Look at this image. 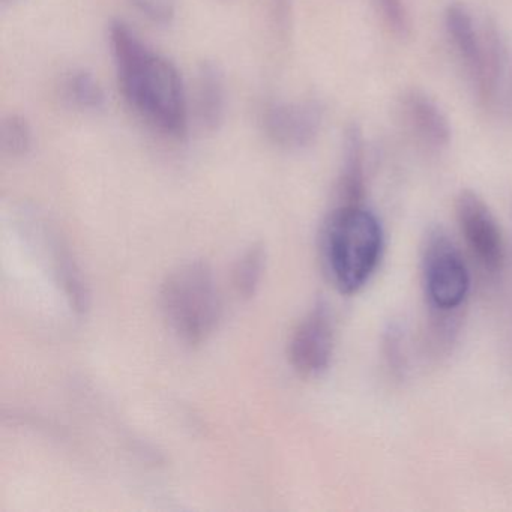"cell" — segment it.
<instances>
[{
    "instance_id": "cell-1",
    "label": "cell",
    "mask_w": 512,
    "mask_h": 512,
    "mask_svg": "<svg viewBox=\"0 0 512 512\" xmlns=\"http://www.w3.org/2000/svg\"><path fill=\"white\" fill-rule=\"evenodd\" d=\"M107 40L119 89L131 109L163 136H187L190 110L178 67L122 20L110 23Z\"/></svg>"
},
{
    "instance_id": "cell-2",
    "label": "cell",
    "mask_w": 512,
    "mask_h": 512,
    "mask_svg": "<svg viewBox=\"0 0 512 512\" xmlns=\"http://www.w3.org/2000/svg\"><path fill=\"white\" fill-rule=\"evenodd\" d=\"M385 250L379 218L361 203H340L323 224L320 256L338 292L353 295L370 283Z\"/></svg>"
},
{
    "instance_id": "cell-3",
    "label": "cell",
    "mask_w": 512,
    "mask_h": 512,
    "mask_svg": "<svg viewBox=\"0 0 512 512\" xmlns=\"http://www.w3.org/2000/svg\"><path fill=\"white\" fill-rule=\"evenodd\" d=\"M160 302L164 319L184 343H203L220 322V295L206 263H184L173 269L161 286Z\"/></svg>"
},
{
    "instance_id": "cell-4",
    "label": "cell",
    "mask_w": 512,
    "mask_h": 512,
    "mask_svg": "<svg viewBox=\"0 0 512 512\" xmlns=\"http://www.w3.org/2000/svg\"><path fill=\"white\" fill-rule=\"evenodd\" d=\"M424 296L436 320L458 313L470 292V274L463 254L442 229L428 230L421 248Z\"/></svg>"
},
{
    "instance_id": "cell-5",
    "label": "cell",
    "mask_w": 512,
    "mask_h": 512,
    "mask_svg": "<svg viewBox=\"0 0 512 512\" xmlns=\"http://www.w3.org/2000/svg\"><path fill=\"white\" fill-rule=\"evenodd\" d=\"M335 328L331 310L317 302L298 323L289 343L293 370L302 377H319L328 370L334 355Z\"/></svg>"
},
{
    "instance_id": "cell-6",
    "label": "cell",
    "mask_w": 512,
    "mask_h": 512,
    "mask_svg": "<svg viewBox=\"0 0 512 512\" xmlns=\"http://www.w3.org/2000/svg\"><path fill=\"white\" fill-rule=\"evenodd\" d=\"M455 214L464 242L478 265L487 274H497L505 263V242L488 206L476 194L466 191L458 197Z\"/></svg>"
},
{
    "instance_id": "cell-7",
    "label": "cell",
    "mask_w": 512,
    "mask_h": 512,
    "mask_svg": "<svg viewBox=\"0 0 512 512\" xmlns=\"http://www.w3.org/2000/svg\"><path fill=\"white\" fill-rule=\"evenodd\" d=\"M322 112L311 101H274L263 110L266 137L281 149L307 148L319 136Z\"/></svg>"
},
{
    "instance_id": "cell-8",
    "label": "cell",
    "mask_w": 512,
    "mask_h": 512,
    "mask_svg": "<svg viewBox=\"0 0 512 512\" xmlns=\"http://www.w3.org/2000/svg\"><path fill=\"white\" fill-rule=\"evenodd\" d=\"M197 118L209 133L220 130L227 113L226 77L220 65L203 62L197 74Z\"/></svg>"
},
{
    "instance_id": "cell-9",
    "label": "cell",
    "mask_w": 512,
    "mask_h": 512,
    "mask_svg": "<svg viewBox=\"0 0 512 512\" xmlns=\"http://www.w3.org/2000/svg\"><path fill=\"white\" fill-rule=\"evenodd\" d=\"M448 29L458 52L466 61L482 88H487L488 74L485 70L484 46L479 41L472 17L464 8L452 7L448 14Z\"/></svg>"
},
{
    "instance_id": "cell-10",
    "label": "cell",
    "mask_w": 512,
    "mask_h": 512,
    "mask_svg": "<svg viewBox=\"0 0 512 512\" xmlns=\"http://www.w3.org/2000/svg\"><path fill=\"white\" fill-rule=\"evenodd\" d=\"M61 89L65 100L82 112L97 113L106 109L107 95L103 85L85 68L65 74Z\"/></svg>"
},
{
    "instance_id": "cell-11",
    "label": "cell",
    "mask_w": 512,
    "mask_h": 512,
    "mask_svg": "<svg viewBox=\"0 0 512 512\" xmlns=\"http://www.w3.org/2000/svg\"><path fill=\"white\" fill-rule=\"evenodd\" d=\"M35 145L34 128L28 118L19 113L5 116L0 125V146L11 158H23L31 154Z\"/></svg>"
},
{
    "instance_id": "cell-12",
    "label": "cell",
    "mask_w": 512,
    "mask_h": 512,
    "mask_svg": "<svg viewBox=\"0 0 512 512\" xmlns=\"http://www.w3.org/2000/svg\"><path fill=\"white\" fill-rule=\"evenodd\" d=\"M265 268V251L259 245L247 251L236 263L233 271V287L242 298H251L259 287Z\"/></svg>"
},
{
    "instance_id": "cell-13",
    "label": "cell",
    "mask_w": 512,
    "mask_h": 512,
    "mask_svg": "<svg viewBox=\"0 0 512 512\" xmlns=\"http://www.w3.org/2000/svg\"><path fill=\"white\" fill-rule=\"evenodd\" d=\"M134 7L154 22L155 25L167 26L175 20L176 0H131Z\"/></svg>"
},
{
    "instance_id": "cell-14",
    "label": "cell",
    "mask_w": 512,
    "mask_h": 512,
    "mask_svg": "<svg viewBox=\"0 0 512 512\" xmlns=\"http://www.w3.org/2000/svg\"><path fill=\"white\" fill-rule=\"evenodd\" d=\"M412 110L424 133L430 134L436 140H442V137L446 136L445 122L442 121L439 113L431 104L425 103V101H416Z\"/></svg>"
},
{
    "instance_id": "cell-15",
    "label": "cell",
    "mask_w": 512,
    "mask_h": 512,
    "mask_svg": "<svg viewBox=\"0 0 512 512\" xmlns=\"http://www.w3.org/2000/svg\"><path fill=\"white\" fill-rule=\"evenodd\" d=\"M272 17L281 32L287 31L292 20L293 0H271Z\"/></svg>"
},
{
    "instance_id": "cell-16",
    "label": "cell",
    "mask_w": 512,
    "mask_h": 512,
    "mask_svg": "<svg viewBox=\"0 0 512 512\" xmlns=\"http://www.w3.org/2000/svg\"><path fill=\"white\" fill-rule=\"evenodd\" d=\"M0 2H2V5H5V7H7V5L16 4V2H19V0H0Z\"/></svg>"
}]
</instances>
